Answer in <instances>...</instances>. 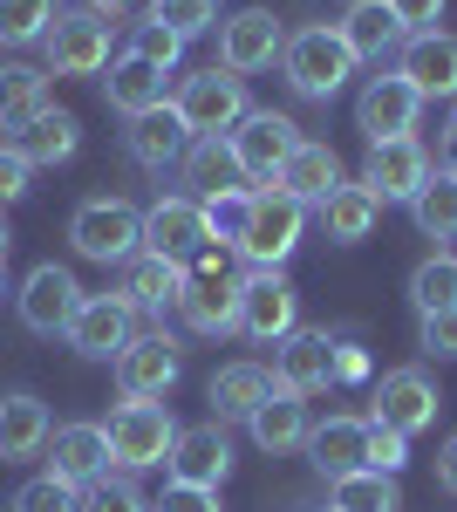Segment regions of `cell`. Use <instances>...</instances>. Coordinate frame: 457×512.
<instances>
[{
	"instance_id": "6da1fadb",
	"label": "cell",
	"mask_w": 457,
	"mask_h": 512,
	"mask_svg": "<svg viewBox=\"0 0 457 512\" xmlns=\"http://www.w3.org/2000/svg\"><path fill=\"white\" fill-rule=\"evenodd\" d=\"M69 246H76L82 260H96V267H123L144 246V212L123 205V198H89L69 219Z\"/></svg>"
},
{
	"instance_id": "7a4b0ae2",
	"label": "cell",
	"mask_w": 457,
	"mask_h": 512,
	"mask_svg": "<svg viewBox=\"0 0 457 512\" xmlns=\"http://www.w3.org/2000/svg\"><path fill=\"white\" fill-rule=\"evenodd\" d=\"M280 69H287V82H294L301 96L328 103V96L355 76V55H348V41L335 35V28H301V35H287V48H280Z\"/></svg>"
},
{
	"instance_id": "3957f363",
	"label": "cell",
	"mask_w": 457,
	"mask_h": 512,
	"mask_svg": "<svg viewBox=\"0 0 457 512\" xmlns=\"http://www.w3.org/2000/svg\"><path fill=\"white\" fill-rule=\"evenodd\" d=\"M178 315L198 335H232L239 328V274H226V260L205 246L185 274V294H178Z\"/></svg>"
},
{
	"instance_id": "277c9868",
	"label": "cell",
	"mask_w": 457,
	"mask_h": 512,
	"mask_svg": "<svg viewBox=\"0 0 457 512\" xmlns=\"http://www.w3.org/2000/svg\"><path fill=\"white\" fill-rule=\"evenodd\" d=\"M171 110L185 117L191 137H226L232 123L253 110V103H246V76H232V69H198V76H185V89L171 96Z\"/></svg>"
},
{
	"instance_id": "5b68a950",
	"label": "cell",
	"mask_w": 457,
	"mask_h": 512,
	"mask_svg": "<svg viewBox=\"0 0 457 512\" xmlns=\"http://www.w3.org/2000/svg\"><path fill=\"white\" fill-rule=\"evenodd\" d=\"M301 328V294L280 267H253L239 280V335L253 342H287Z\"/></svg>"
},
{
	"instance_id": "8992f818",
	"label": "cell",
	"mask_w": 457,
	"mask_h": 512,
	"mask_svg": "<svg viewBox=\"0 0 457 512\" xmlns=\"http://www.w3.org/2000/svg\"><path fill=\"white\" fill-rule=\"evenodd\" d=\"M103 431H110V458L123 465V472H151V465L171 458L178 424H171V410H164V403H116Z\"/></svg>"
},
{
	"instance_id": "52a82bcc",
	"label": "cell",
	"mask_w": 457,
	"mask_h": 512,
	"mask_svg": "<svg viewBox=\"0 0 457 512\" xmlns=\"http://www.w3.org/2000/svg\"><path fill=\"white\" fill-rule=\"evenodd\" d=\"M301 226H307V205L267 185V192H253V219H246V239H239V260H253V267H280L294 246H301Z\"/></svg>"
},
{
	"instance_id": "ba28073f",
	"label": "cell",
	"mask_w": 457,
	"mask_h": 512,
	"mask_svg": "<svg viewBox=\"0 0 457 512\" xmlns=\"http://www.w3.org/2000/svg\"><path fill=\"white\" fill-rule=\"evenodd\" d=\"M41 48H48V69H55V76H96V69H110V21L89 14V7L55 14L48 35H41Z\"/></svg>"
},
{
	"instance_id": "9c48e42d",
	"label": "cell",
	"mask_w": 457,
	"mask_h": 512,
	"mask_svg": "<svg viewBox=\"0 0 457 512\" xmlns=\"http://www.w3.org/2000/svg\"><path fill=\"white\" fill-rule=\"evenodd\" d=\"M232 158H239V178H260V185H273V171L287 164V151L301 144V130L280 117V110H246V117L226 130Z\"/></svg>"
},
{
	"instance_id": "30bf717a",
	"label": "cell",
	"mask_w": 457,
	"mask_h": 512,
	"mask_svg": "<svg viewBox=\"0 0 457 512\" xmlns=\"http://www.w3.org/2000/svg\"><path fill=\"white\" fill-rule=\"evenodd\" d=\"M178 383V342L157 335H130V349L116 355V390L123 403H164V390Z\"/></svg>"
},
{
	"instance_id": "8fae6325",
	"label": "cell",
	"mask_w": 457,
	"mask_h": 512,
	"mask_svg": "<svg viewBox=\"0 0 457 512\" xmlns=\"http://www.w3.org/2000/svg\"><path fill=\"white\" fill-rule=\"evenodd\" d=\"M130 335H137V315H130L123 294H82L76 321H69V349L76 355H89V362H116V355L130 349Z\"/></svg>"
},
{
	"instance_id": "7c38bea8",
	"label": "cell",
	"mask_w": 457,
	"mask_h": 512,
	"mask_svg": "<svg viewBox=\"0 0 457 512\" xmlns=\"http://www.w3.org/2000/svg\"><path fill=\"white\" fill-rule=\"evenodd\" d=\"M14 308H21V328H35V335H69V321L82 308V287L69 267H35V274L21 280V294H14Z\"/></svg>"
},
{
	"instance_id": "4fadbf2b",
	"label": "cell",
	"mask_w": 457,
	"mask_h": 512,
	"mask_svg": "<svg viewBox=\"0 0 457 512\" xmlns=\"http://www.w3.org/2000/svg\"><path fill=\"white\" fill-rule=\"evenodd\" d=\"M335 383V335L328 328H294L273 355V390L287 396H321Z\"/></svg>"
},
{
	"instance_id": "5bb4252c",
	"label": "cell",
	"mask_w": 457,
	"mask_h": 512,
	"mask_svg": "<svg viewBox=\"0 0 457 512\" xmlns=\"http://www.w3.org/2000/svg\"><path fill=\"white\" fill-rule=\"evenodd\" d=\"M417 110H423V96L403 76H376L355 96V130L369 144H396V137H417Z\"/></svg>"
},
{
	"instance_id": "9a60e30c",
	"label": "cell",
	"mask_w": 457,
	"mask_h": 512,
	"mask_svg": "<svg viewBox=\"0 0 457 512\" xmlns=\"http://www.w3.org/2000/svg\"><path fill=\"white\" fill-rule=\"evenodd\" d=\"M369 403H376V424H389V431H403V437L430 431L437 410H444V396H437V383H430L423 369H389Z\"/></svg>"
},
{
	"instance_id": "2e32d148",
	"label": "cell",
	"mask_w": 457,
	"mask_h": 512,
	"mask_svg": "<svg viewBox=\"0 0 457 512\" xmlns=\"http://www.w3.org/2000/svg\"><path fill=\"white\" fill-rule=\"evenodd\" d=\"M437 164H430V151H423L417 137H396V144H369V164H362V192L376 198H410L423 192V178H430Z\"/></svg>"
},
{
	"instance_id": "e0dca14e",
	"label": "cell",
	"mask_w": 457,
	"mask_h": 512,
	"mask_svg": "<svg viewBox=\"0 0 457 512\" xmlns=\"http://www.w3.org/2000/svg\"><path fill=\"white\" fill-rule=\"evenodd\" d=\"M280 48H287V28H280V14H267V7H246V14H232L226 28H219V62H226L232 76L273 69Z\"/></svg>"
},
{
	"instance_id": "ac0fdd59",
	"label": "cell",
	"mask_w": 457,
	"mask_h": 512,
	"mask_svg": "<svg viewBox=\"0 0 457 512\" xmlns=\"http://www.w3.org/2000/svg\"><path fill=\"white\" fill-rule=\"evenodd\" d=\"M164 472H171V485H205V492H219V485H226V472H232V444H226V431H219V417H212V424H191V431L171 437Z\"/></svg>"
},
{
	"instance_id": "d6986e66",
	"label": "cell",
	"mask_w": 457,
	"mask_h": 512,
	"mask_svg": "<svg viewBox=\"0 0 457 512\" xmlns=\"http://www.w3.org/2000/svg\"><path fill=\"white\" fill-rule=\"evenodd\" d=\"M144 246H151L157 260H198L212 246L198 198H157L151 212H144Z\"/></svg>"
},
{
	"instance_id": "ffe728a7",
	"label": "cell",
	"mask_w": 457,
	"mask_h": 512,
	"mask_svg": "<svg viewBox=\"0 0 457 512\" xmlns=\"http://www.w3.org/2000/svg\"><path fill=\"white\" fill-rule=\"evenodd\" d=\"M396 76L410 82L423 103L457 96V35H437V28L410 35V41H403V69H396Z\"/></svg>"
},
{
	"instance_id": "44dd1931",
	"label": "cell",
	"mask_w": 457,
	"mask_h": 512,
	"mask_svg": "<svg viewBox=\"0 0 457 512\" xmlns=\"http://www.w3.org/2000/svg\"><path fill=\"white\" fill-rule=\"evenodd\" d=\"M123 144H130V158L144 164V171H171V164H185L191 130H185V117H178L171 103H157V110H144V117H130Z\"/></svg>"
},
{
	"instance_id": "7402d4cb",
	"label": "cell",
	"mask_w": 457,
	"mask_h": 512,
	"mask_svg": "<svg viewBox=\"0 0 457 512\" xmlns=\"http://www.w3.org/2000/svg\"><path fill=\"white\" fill-rule=\"evenodd\" d=\"M307 458L321 478H348L369 472V417H328L307 431Z\"/></svg>"
},
{
	"instance_id": "603a6c76",
	"label": "cell",
	"mask_w": 457,
	"mask_h": 512,
	"mask_svg": "<svg viewBox=\"0 0 457 512\" xmlns=\"http://www.w3.org/2000/svg\"><path fill=\"white\" fill-rule=\"evenodd\" d=\"M273 185L294 198V205H314V212H321V205H328V192L342 185V158H335L328 144H307V137H301V144L287 151V164L273 171Z\"/></svg>"
},
{
	"instance_id": "cb8c5ba5",
	"label": "cell",
	"mask_w": 457,
	"mask_h": 512,
	"mask_svg": "<svg viewBox=\"0 0 457 512\" xmlns=\"http://www.w3.org/2000/svg\"><path fill=\"white\" fill-rule=\"evenodd\" d=\"M48 472L69 478V485H96L110 472V431L103 424H62L48 437Z\"/></svg>"
},
{
	"instance_id": "d4e9b609",
	"label": "cell",
	"mask_w": 457,
	"mask_h": 512,
	"mask_svg": "<svg viewBox=\"0 0 457 512\" xmlns=\"http://www.w3.org/2000/svg\"><path fill=\"white\" fill-rule=\"evenodd\" d=\"M48 437H55V424H48L41 396H0V465L48 451Z\"/></svg>"
},
{
	"instance_id": "484cf974",
	"label": "cell",
	"mask_w": 457,
	"mask_h": 512,
	"mask_svg": "<svg viewBox=\"0 0 457 512\" xmlns=\"http://www.w3.org/2000/svg\"><path fill=\"white\" fill-rule=\"evenodd\" d=\"M185 260H157V253H144L137 267H130V280H123V301H130V315H164V308H178V294H185Z\"/></svg>"
},
{
	"instance_id": "4316f807",
	"label": "cell",
	"mask_w": 457,
	"mask_h": 512,
	"mask_svg": "<svg viewBox=\"0 0 457 512\" xmlns=\"http://www.w3.org/2000/svg\"><path fill=\"white\" fill-rule=\"evenodd\" d=\"M103 89H110V110H123V117H144L157 103H171V96H164V69L144 62V55H116Z\"/></svg>"
},
{
	"instance_id": "83f0119b",
	"label": "cell",
	"mask_w": 457,
	"mask_h": 512,
	"mask_svg": "<svg viewBox=\"0 0 457 512\" xmlns=\"http://www.w3.org/2000/svg\"><path fill=\"white\" fill-rule=\"evenodd\" d=\"M246 431H253V444H260V451H273V458H280V451H301L314 424H307V403H301V396L273 390L267 403L246 417Z\"/></svg>"
},
{
	"instance_id": "f1b7e54d",
	"label": "cell",
	"mask_w": 457,
	"mask_h": 512,
	"mask_svg": "<svg viewBox=\"0 0 457 512\" xmlns=\"http://www.w3.org/2000/svg\"><path fill=\"white\" fill-rule=\"evenodd\" d=\"M76 144H82V123L69 117V110H55V103L14 137V151L35 164V171H41V164H69V158H76Z\"/></svg>"
},
{
	"instance_id": "f546056e",
	"label": "cell",
	"mask_w": 457,
	"mask_h": 512,
	"mask_svg": "<svg viewBox=\"0 0 457 512\" xmlns=\"http://www.w3.org/2000/svg\"><path fill=\"white\" fill-rule=\"evenodd\" d=\"M267 396H273V369H260V362H226V369L212 376V410H219V424H226V417H253Z\"/></svg>"
},
{
	"instance_id": "4dcf8cb0",
	"label": "cell",
	"mask_w": 457,
	"mask_h": 512,
	"mask_svg": "<svg viewBox=\"0 0 457 512\" xmlns=\"http://www.w3.org/2000/svg\"><path fill=\"white\" fill-rule=\"evenodd\" d=\"M335 35L348 41V55H355V62H382V48H396V41H403V28H396L389 0H355V7H348V21L335 28Z\"/></svg>"
},
{
	"instance_id": "1f68e13d",
	"label": "cell",
	"mask_w": 457,
	"mask_h": 512,
	"mask_svg": "<svg viewBox=\"0 0 457 512\" xmlns=\"http://www.w3.org/2000/svg\"><path fill=\"white\" fill-rule=\"evenodd\" d=\"M41 110H48V76L28 69V62H7V69H0V130L21 137Z\"/></svg>"
},
{
	"instance_id": "d6a6232c",
	"label": "cell",
	"mask_w": 457,
	"mask_h": 512,
	"mask_svg": "<svg viewBox=\"0 0 457 512\" xmlns=\"http://www.w3.org/2000/svg\"><path fill=\"white\" fill-rule=\"evenodd\" d=\"M410 219H417V233H430V239H457V171L451 164H437V171L423 178V192L410 198Z\"/></svg>"
},
{
	"instance_id": "836d02e7",
	"label": "cell",
	"mask_w": 457,
	"mask_h": 512,
	"mask_svg": "<svg viewBox=\"0 0 457 512\" xmlns=\"http://www.w3.org/2000/svg\"><path fill=\"white\" fill-rule=\"evenodd\" d=\"M178 171H185V185H198V198L232 192V185H239V158H232L226 137H191V151H185Z\"/></svg>"
},
{
	"instance_id": "e575fe53",
	"label": "cell",
	"mask_w": 457,
	"mask_h": 512,
	"mask_svg": "<svg viewBox=\"0 0 457 512\" xmlns=\"http://www.w3.org/2000/svg\"><path fill=\"white\" fill-rule=\"evenodd\" d=\"M376 198L362 192V185H335V192H328V205H321V226H328V239H335V246H355V239H369L376 233Z\"/></svg>"
},
{
	"instance_id": "d590c367",
	"label": "cell",
	"mask_w": 457,
	"mask_h": 512,
	"mask_svg": "<svg viewBox=\"0 0 457 512\" xmlns=\"http://www.w3.org/2000/svg\"><path fill=\"white\" fill-rule=\"evenodd\" d=\"M335 512H403V492H396V478L389 472H348L335 478Z\"/></svg>"
},
{
	"instance_id": "8d00e7d4",
	"label": "cell",
	"mask_w": 457,
	"mask_h": 512,
	"mask_svg": "<svg viewBox=\"0 0 457 512\" xmlns=\"http://www.w3.org/2000/svg\"><path fill=\"white\" fill-rule=\"evenodd\" d=\"M198 212H205V233L219 239V246H232V253H239V239H246V219H253V192H246V185H232V192H212V198H198Z\"/></svg>"
},
{
	"instance_id": "74e56055",
	"label": "cell",
	"mask_w": 457,
	"mask_h": 512,
	"mask_svg": "<svg viewBox=\"0 0 457 512\" xmlns=\"http://www.w3.org/2000/svg\"><path fill=\"white\" fill-rule=\"evenodd\" d=\"M410 301H417V315H451L457 308V260H423L417 274H410Z\"/></svg>"
},
{
	"instance_id": "f35d334b",
	"label": "cell",
	"mask_w": 457,
	"mask_h": 512,
	"mask_svg": "<svg viewBox=\"0 0 457 512\" xmlns=\"http://www.w3.org/2000/svg\"><path fill=\"white\" fill-rule=\"evenodd\" d=\"M55 14H62L55 0H0V48H28V41H41Z\"/></svg>"
},
{
	"instance_id": "ab89813d",
	"label": "cell",
	"mask_w": 457,
	"mask_h": 512,
	"mask_svg": "<svg viewBox=\"0 0 457 512\" xmlns=\"http://www.w3.org/2000/svg\"><path fill=\"white\" fill-rule=\"evenodd\" d=\"M144 21H157V28H171L178 41H191V35H205V28L219 21V0H151Z\"/></svg>"
},
{
	"instance_id": "60d3db41",
	"label": "cell",
	"mask_w": 457,
	"mask_h": 512,
	"mask_svg": "<svg viewBox=\"0 0 457 512\" xmlns=\"http://www.w3.org/2000/svg\"><path fill=\"white\" fill-rule=\"evenodd\" d=\"M14 512H82V485L41 472V478H28V485L14 492Z\"/></svg>"
},
{
	"instance_id": "b9f144b4",
	"label": "cell",
	"mask_w": 457,
	"mask_h": 512,
	"mask_svg": "<svg viewBox=\"0 0 457 512\" xmlns=\"http://www.w3.org/2000/svg\"><path fill=\"white\" fill-rule=\"evenodd\" d=\"M82 512H151V506H144V492H137L130 478H110V472H103L89 492H82Z\"/></svg>"
},
{
	"instance_id": "7bdbcfd3",
	"label": "cell",
	"mask_w": 457,
	"mask_h": 512,
	"mask_svg": "<svg viewBox=\"0 0 457 512\" xmlns=\"http://www.w3.org/2000/svg\"><path fill=\"white\" fill-rule=\"evenodd\" d=\"M123 55H144V62H157V69H171V62L185 55V41L171 35V28H157V21H137V35H130Z\"/></svg>"
},
{
	"instance_id": "ee69618b",
	"label": "cell",
	"mask_w": 457,
	"mask_h": 512,
	"mask_svg": "<svg viewBox=\"0 0 457 512\" xmlns=\"http://www.w3.org/2000/svg\"><path fill=\"white\" fill-rule=\"evenodd\" d=\"M403 465H410V437L369 417V472H389V478H396Z\"/></svg>"
},
{
	"instance_id": "f6af8a7d",
	"label": "cell",
	"mask_w": 457,
	"mask_h": 512,
	"mask_svg": "<svg viewBox=\"0 0 457 512\" xmlns=\"http://www.w3.org/2000/svg\"><path fill=\"white\" fill-rule=\"evenodd\" d=\"M28 178H35V164L21 158L14 144H0V205H14V198L28 192Z\"/></svg>"
},
{
	"instance_id": "bcb514c9",
	"label": "cell",
	"mask_w": 457,
	"mask_h": 512,
	"mask_svg": "<svg viewBox=\"0 0 457 512\" xmlns=\"http://www.w3.org/2000/svg\"><path fill=\"white\" fill-rule=\"evenodd\" d=\"M151 512H219V492H205V485H164V499Z\"/></svg>"
},
{
	"instance_id": "7dc6e473",
	"label": "cell",
	"mask_w": 457,
	"mask_h": 512,
	"mask_svg": "<svg viewBox=\"0 0 457 512\" xmlns=\"http://www.w3.org/2000/svg\"><path fill=\"white\" fill-rule=\"evenodd\" d=\"M389 14H396V28H403V35H423V28H437L444 0H389Z\"/></svg>"
},
{
	"instance_id": "c3c4849f",
	"label": "cell",
	"mask_w": 457,
	"mask_h": 512,
	"mask_svg": "<svg viewBox=\"0 0 457 512\" xmlns=\"http://www.w3.org/2000/svg\"><path fill=\"white\" fill-rule=\"evenodd\" d=\"M423 355H457V308L451 315H423Z\"/></svg>"
},
{
	"instance_id": "681fc988",
	"label": "cell",
	"mask_w": 457,
	"mask_h": 512,
	"mask_svg": "<svg viewBox=\"0 0 457 512\" xmlns=\"http://www.w3.org/2000/svg\"><path fill=\"white\" fill-rule=\"evenodd\" d=\"M437 485H444V492L457 499V431L444 437V451H437Z\"/></svg>"
},
{
	"instance_id": "f907efd6",
	"label": "cell",
	"mask_w": 457,
	"mask_h": 512,
	"mask_svg": "<svg viewBox=\"0 0 457 512\" xmlns=\"http://www.w3.org/2000/svg\"><path fill=\"white\" fill-rule=\"evenodd\" d=\"M130 0H89V14H123Z\"/></svg>"
},
{
	"instance_id": "816d5d0a",
	"label": "cell",
	"mask_w": 457,
	"mask_h": 512,
	"mask_svg": "<svg viewBox=\"0 0 457 512\" xmlns=\"http://www.w3.org/2000/svg\"><path fill=\"white\" fill-rule=\"evenodd\" d=\"M444 158H451V171H457V117H451V137H444Z\"/></svg>"
},
{
	"instance_id": "f5cc1de1",
	"label": "cell",
	"mask_w": 457,
	"mask_h": 512,
	"mask_svg": "<svg viewBox=\"0 0 457 512\" xmlns=\"http://www.w3.org/2000/svg\"><path fill=\"white\" fill-rule=\"evenodd\" d=\"M7 239L14 233H7V212H0V267H7Z\"/></svg>"
},
{
	"instance_id": "db71d44e",
	"label": "cell",
	"mask_w": 457,
	"mask_h": 512,
	"mask_svg": "<svg viewBox=\"0 0 457 512\" xmlns=\"http://www.w3.org/2000/svg\"><path fill=\"white\" fill-rule=\"evenodd\" d=\"M0 287H7V267H0Z\"/></svg>"
},
{
	"instance_id": "11a10c76",
	"label": "cell",
	"mask_w": 457,
	"mask_h": 512,
	"mask_svg": "<svg viewBox=\"0 0 457 512\" xmlns=\"http://www.w3.org/2000/svg\"><path fill=\"white\" fill-rule=\"evenodd\" d=\"M328 512H335V506H328Z\"/></svg>"
}]
</instances>
